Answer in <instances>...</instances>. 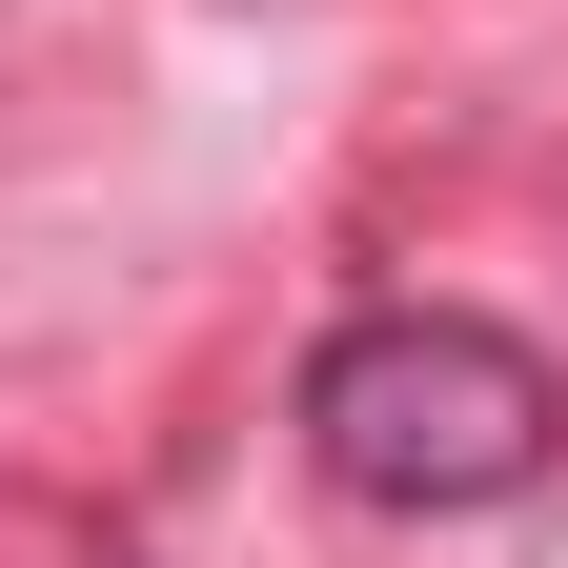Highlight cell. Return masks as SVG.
I'll use <instances>...</instances> for the list:
<instances>
[{
	"mask_svg": "<svg viewBox=\"0 0 568 568\" xmlns=\"http://www.w3.org/2000/svg\"><path fill=\"white\" fill-rule=\"evenodd\" d=\"M568 447V366L487 305H366L305 345V467L345 508H508Z\"/></svg>",
	"mask_w": 568,
	"mask_h": 568,
	"instance_id": "cell-1",
	"label": "cell"
}]
</instances>
